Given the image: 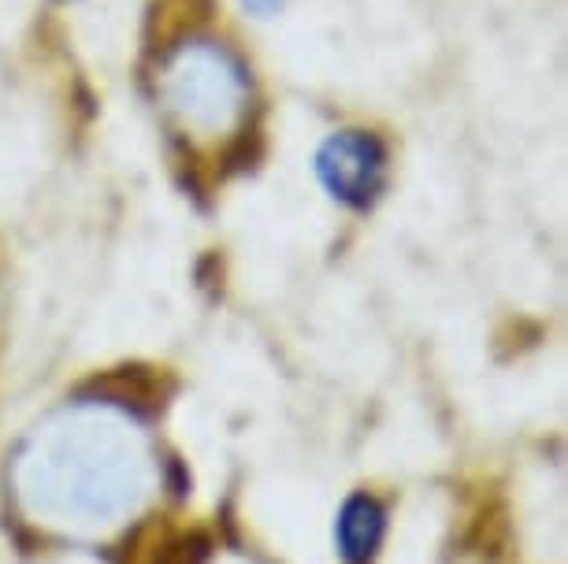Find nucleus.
<instances>
[{"label":"nucleus","instance_id":"1","mask_svg":"<svg viewBox=\"0 0 568 564\" xmlns=\"http://www.w3.org/2000/svg\"><path fill=\"white\" fill-rule=\"evenodd\" d=\"M160 104L182 134L227 137L250 115V79L216 41H186L160 63Z\"/></svg>","mask_w":568,"mask_h":564},{"label":"nucleus","instance_id":"2","mask_svg":"<svg viewBox=\"0 0 568 564\" xmlns=\"http://www.w3.org/2000/svg\"><path fill=\"white\" fill-rule=\"evenodd\" d=\"M320 178L346 205H368L383 183V145L372 134L346 131L320 148Z\"/></svg>","mask_w":568,"mask_h":564},{"label":"nucleus","instance_id":"3","mask_svg":"<svg viewBox=\"0 0 568 564\" xmlns=\"http://www.w3.org/2000/svg\"><path fill=\"white\" fill-rule=\"evenodd\" d=\"M383 524H387V520H383V505L375 502V498L368 494L349 498L338 516V546L346 553L349 564L372 561V553L383 539Z\"/></svg>","mask_w":568,"mask_h":564},{"label":"nucleus","instance_id":"4","mask_svg":"<svg viewBox=\"0 0 568 564\" xmlns=\"http://www.w3.org/2000/svg\"><path fill=\"white\" fill-rule=\"evenodd\" d=\"M90 390L104 393V398H112L115 406H123V409L156 412L171 393V382H164L156 371H145V368H120L104 379H93Z\"/></svg>","mask_w":568,"mask_h":564},{"label":"nucleus","instance_id":"5","mask_svg":"<svg viewBox=\"0 0 568 564\" xmlns=\"http://www.w3.org/2000/svg\"><path fill=\"white\" fill-rule=\"evenodd\" d=\"M212 553V539L194 531V535H182L175 542H168L164 550H160L156 564H205Z\"/></svg>","mask_w":568,"mask_h":564},{"label":"nucleus","instance_id":"6","mask_svg":"<svg viewBox=\"0 0 568 564\" xmlns=\"http://www.w3.org/2000/svg\"><path fill=\"white\" fill-rule=\"evenodd\" d=\"M501 539H506V524L495 516H479L476 520V531H471V546H476V553H484V557H495L498 546H501Z\"/></svg>","mask_w":568,"mask_h":564}]
</instances>
